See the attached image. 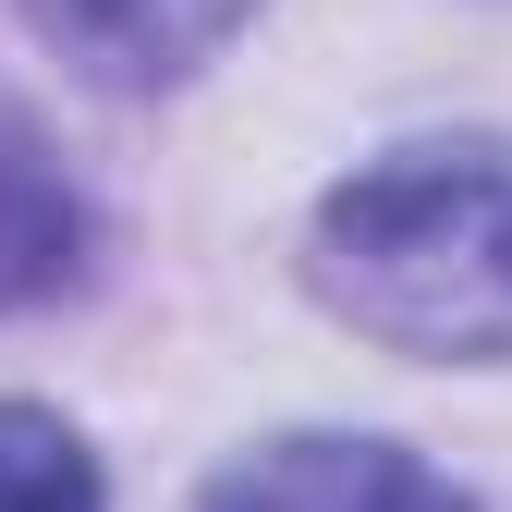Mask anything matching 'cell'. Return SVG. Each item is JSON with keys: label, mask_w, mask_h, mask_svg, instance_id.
I'll return each instance as SVG.
<instances>
[{"label": "cell", "mask_w": 512, "mask_h": 512, "mask_svg": "<svg viewBox=\"0 0 512 512\" xmlns=\"http://www.w3.org/2000/svg\"><path fill=\"white\" fill-rule=\"evenodd\" d=\"M305 293L427 366H512V159L391 147L305 220Z\"/></svg>", "instance_id": "cell-1"}, {"label": "cell", "mask_w": 512, "mask_h": 512, "mask_svg": "<svg viewBox=\"0 0 512 512\" xmlns=\"http://www.w3.org/2000/svg\"><path fill=\"white\" fill-rule=\"evenodd\" d=\"M196 512H476V500L403 439L293 427V439H256L244 464H220Z\"/></svg>", "instance_id": "cell-2"}, {"label": "cell", "mask_w": 512, "mask_h": 512, "mask_svg": "<svg viewBox=\"0 0 512 512\" xmlns=\"http://www.w3.org/2000/svg\"><path fill=\"white\" fill-rule=\"evenodd\" d=\"M98 269V208L37 135L25 98H0V317H49L61 293H86Z\"/></svg>", "instance_id": "cell-3"}, {"label": "cell", "mask_w": 512, "mask_h": 512, "mask_svg": "<svg viewBox=\"0 0 512 512\" xmlns=\"http://www.w3.org/2000/svg\"><path fill=\"white\" fill-rule=\"evenodd\" d=\"M25 25L74 61L86 86L147 98V86L208 74V61L256 25V0H25Z\"/></svg>", "instance_id": "cell-4"}, {"label": "cell", "mask_w": 512, "mask_h": 512, "mask_svg": "<svg viewBox=\"0 0 512 512\" xmlns=\"http://www.w3.org/2000/svg\"><path fill=\"white\" fill-rule=\"evenodd\" d=\"M0 512H110L98 452L25 391H0Z\"/></svg>", "instance_id": "cell-5"}]
</instances>
